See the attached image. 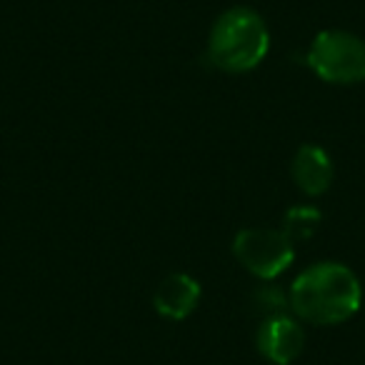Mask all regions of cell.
<instances>
[{"instance_id": "obj_6", "label": "cell", "mask_w": 365, "mask_h": 365, "mask_svg": "<svg viewBox=\"0 0 365 365\" xmlns=\"http://www.w3.org/2000/svg\"><path fill=\"white\" fill-rule=\"evenodd\" d=\"M200 283L188 273H173L163 280L155 288L153 295V308L158 310V315L168 320H185L200 300Z\"/></svg>"}, {"instance_id": "obj_3", "label": "cell", "mask_w": 365, "mask_h": 365, "mask_svg": "<svg viewBox=\"0 0 365 365\" xmlns=\"http://www.w3.org/2000/svg\"><path fill=\"white\" fill-rule=\"evenodd\" d=\"M308 68L325 83L355 86L365 81V41L348 31H323L305 56Z\"/></svg>"}, {"instance_id": "obj_4", "label": "cell", "mask_w": 365, "mask_h": 365, "mask_svg": "<svg viewBox=\"0 0 365 365\" xmlns=\"http://www.w3.org/2000/svg\"><path fill=\"white\" fill-rule=\"evenodd\" d=\"M233 255L255 278L273 280L293 265L295 245L283 230L245 228L233 238Z\"/></svg>"}, {"instance_id": "obj_8", "label": "cell", "mask_w": 365, "mask_h": 365, "mask_svg": "<svg viewBox=\"0 0 365 365\" xmlns=\"http://www.w3.org/2000/svg\"><path fill=\"white\" fill-rule=\"evenodd\" d=\"M320 220H323V213L313 205H295L285 213L283 218V233L290 238V243H303V240H310L318 230Z\"/></svg>"}, {"instance_id": "obj_2", "label": "cell", "mask_w": 365, "mask_h": 365, "mask_svg": "<svg viewBox=\"0 0 365 365\" xmlns=\"http://www.w3.org/2000/svg\"><path fill=\"white\" fill-rule=\"evenodd\" d=\"M270 33L263 16L248 6H235L213 23L208 38V61L218 71L248 73L265 61Z\"/></svg>"}, {"instance_id": "obj_7", "label": "cell", "mask_w": 365, "mask_h": 365, "mask_svg": "<svg viewBox=\"0 0 365 365\" xmlns=\"http://www.w3.org/2000/svg\"><path fill=\"white\" fill-rule=\"evenodd\" d=\"M290 173H293L298 190L315 198V195H323L330 188V182H333V160H330L328 150L308 143V145L298 148Z\"/></svg>"}, {"instance_id": "obj_5", "label": "cell", "mask_w": 365, "mask_h": 365, "mask_svg": "<svg viewBox=\"0 0 365 365\" xmlns=\"http://www.w3.org/2000/svg\"><path fill=\"white\" fill-rule=\"evenodd\" d=\"M255 343L265 360L273 365H290L305 348V330L298 318L288 313H273L260 323Z\"/></svg>"}, {"instance_id": "obj_1", "label": "cell", "mask_w": 365, "mask_h": 365, "mask_svg": "<svg viewBox=\"0 0 365 365\" xmlns=\"http://www.w3.org/2000/svg\"><path fill=\"white\" fill-rule=\"evenodd\" d=\"M363 303L360 280L348 265L323 260L313 263L290 285L295 318L313 325H338L350 320Z\"/></svg>"}]
</instances>
